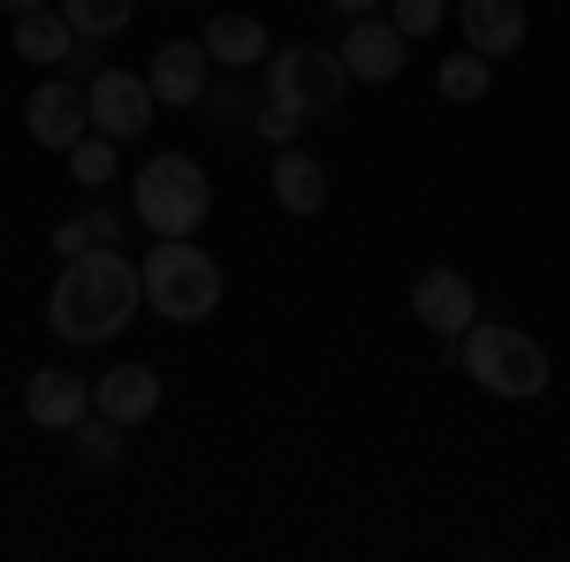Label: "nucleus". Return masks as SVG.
I'll use <instances>...</instances> for the list:
<instances>
[{"mask_svg": "<svg viewBox=\"0 0 570 562\" xmlns=\"http://www.w3.org/2000/svg\"><path fill=\"white\" fill-rule=\"evenodd\" d=\"M69 175H77L85 190L115 183V137H107V130H85L77 145H69Z\"/></svg>", "mask_w": 570, "mask_h": 562, "instance_id": "obj_19", "label": "nucleus"}, {"mask_svg": "<svg viewBox=\"0 0 570 562\" xmlns=\"http://www.w3.org/2000/svg\"><path fill=\"white\" fill-rule=\"evenodd\" d=\"M91 411H107L115 426H145L160 411V373L153 365H115L107 381H91Z\"/></svg>", "mask_w": 570, "mask_h": 562, "instance_id": "obj_13", "label": "nucleus"}, {"mask_svg": "<svg viewBox=\"0 0 570 562\" xmlns=\"http://www.w3.org/2000/svg\"><path fill=\"white\" fill-rule=\"evenodd\" d=\"M130 198H137L130 206L137 228H153V236H198L206 214H214V183H206V168L190 152H153L137 168Z\"/></svg>", "mask_w": 570, "mask_h": 562, "instance_id": "obj_3", "label": "nucleus"}, {"mask_svg": "<svg viewBox=\"0 0 570 562\" xmlns=\"http://www.w3.org/2000/svg\"><path fill=\"white\" fill-rule=\"evenodd\" d=\"M327 8H343V16H373L381 0H327Z\"/></svg>", "mask_w": 570, "mask_h": 562, "instance_id": "obj_24", "label": "nucleus"}, {"mask_svg": "<svg viewBox=\"0 0 570 562\" xmlns=\"http://www.w3.org/2000/svg\"><path fill=\"white\" fill-rule=\"evenodd\" d=\"M252 122H259V137H266V145H289V137L305 130L312 115H305V107H289L282 91H266V99H259V115H252Z\"/></svg>", "mask_w": 570, "mask_h": 562, "instance_id": "obj_22", "label": "nucleus"}, {"mask_svg": "<svg viewBox=\"0 0 570 562\" xmlns=\"http://www.w3.org/2000/svg\"><path fill=\"white\" fill-rule=\"evenodd\" d=\"M456 31L472 53L502 61V53L525 46V0H456Z\"/></svg>", "mask_w": 570, "mask_h": 562, "instance_id": "obj_11", "label": "nucleus"}, {"mask_svg": "<svg viewBox=\"0 0 570 562\" xmlns=\"http://www.w3.org/2000/svg\"><path fill=\"white\" fill-rule=\"evenodd\" d=\"M23 130L39 137V145H77V137L91 130V99H85V85L77 77H61V85H39L31 99H23Z\"/></svg>", "mask_w": 570, "mask_h": 562, "instance_id": "obj_9", "label": "nucleus"}, {"mask_svg": "<svg viewBox=\"0 0 570 562\" xmlns=\"http://www.w3.org/2000/svg\"><path fill=\"white\" fill-rule=\"evenodd\" d=\"M456 365L487 395H502V403H532V395L548 388V349L532 343L525 327H510V319H472L456 335Z\"/></svg>", "mask_w": 570, "mask_h": 562, "instance_id": "obj_2", "label": "nucleus"}, {"mask_svg": "<svg viewBox=\"0 0 570 562\" xmlns=\"http://www.w3.org/2000/svg\"><path fill=\"white\" fill-rule=\"evenodd\" d=\"M23 418L46 426V433H77L91 418V381H85V373H61V365L31 373V388H23Z\"/></svg>", "mask_w": 570, "mask_h": 562, "instance_id": "obj_10", "label": "nucleus"}, {"mask_svg": "<svg viewBox=\"0 0 570 562\" xmlns=\"http://www.w3.org/2000/svg\"><path fill=\"white\" fill-rule=\"evenodd\" d=\"M206 69H214L206 39H168L153 53V99L160 107H198L206 99Z\"/></svg>", "mask_w": 570, "mask_h": 562, "instance_id": "obj_12", "label": "nucleus"}, {"mask_svg": "<svg viewBox=\"0 0 570 562\" xmlns=\"http://www.w3.org/2000/svg\"><path fill=\"white\" fill-rule=\"evenodd\" d=\"M0 8H8V16H23V8H46V0H0Z\"/></svg>", "mask_w": 570, "mask_h": 562, "instance_id": "obj_25", "label": "nucleus"}, {"mask_svg": "<svg viewBox=\"0 0 570 562\" xmlns=\"http://www.w3.org/2000/svg\"><path fill=\"white\" fill-rule=\"evenodd\" d=\"M91 99V130H107L115 145H130V137L153 130V115H160V99H153V77H137V69H99L85 85Z\"/></svg>", "mask_w": 570, "mask_h": 562, "instance_id": "obj_6", "label": "nucleus"}, {"mask_svg": "<svg viewBox=\"0 0 570 562\" xmlns=\"http://www.w3.org/2000/svg\"><path fill=\"white\" fill-rule=\"evenodd\" d=\"M403 53H411V39L395 31V16L381 23V8L357 16L351 31H343V69H351L357 85H395L403 77Z\"/></svg>", "mask_w": 570, "mask_h": 562, "instance_id": "obj_8", "label": "nucleus"}, {"mask_svg": "<svg viewBox=\"0 0 570 562\" xmlns=\"http://www.w3.org/2000/svg\"><path fill=\"white\" fill-rule=\"evenodd\" d=\"M389 16H395V31H403V39H434L441 23H449V0H395Z\"/></svg>", "mask_w": 570, "mask_h": 562, "instance_id": "obj_23", "label": "nucleus"}, {"mask_svg": "<svg viewBox=\"0 0 570 562\" xmlns=\"http://www.w3.org/2000/svg\"><path fill=\"white\" fill-rule=\"evenodd\" d=\"M91 244H122V214H77V220L53 228V252H61V259H77Z\"/></svg>", "mask_w": 570, "mask_h": 562, "instance_id": "obj_18", "label": "nucleus"}, {"mask_svg": "<svg viewBox=\"0 0 570 562\" xmlns=\"http://www.w3.org/2000/svg\"><path fill=\"white\" fill-rule=\"evenodd\" d=\"M145 304L168 319V327H206L220 304V266L190 244V236H160L145 252Z\"/></svg>", "mask_w": 570, "mask_h": 562, "instance_id": "obj_4", "label": "nucleus"}, {"mask_svg": "<svg viewBox=\"0 0 570 562\" xmlns=\"http://www.w3.org/2000/svg\"><path fill=\"white\" fill-rule=\"evenodd\" d=\"M61 16L77 23V39H115L137 16V0H61Z\"/></svg>", "mask_w": 570, "mask_h": 562, "instance_id": "obj_17", "label": "nucleus"}, {"mask_svg": "<svg viewBox=\"0 0 570 562\" xmlns=\"http://www.w3.org/2000/svg\"><path fill=\"white\" fill-rule=\"evenodd\" d=\"M16 53L39 61V69H53V61L77 53V23H69L61 8H23V16H16Z\"/></svg>", "mask_w": 570, "mask_h": 562, "instance_id": "obj_15", "label": "nucleus"}, {"mask_svg": "<svg viewBox=\"0 0 570 562\" xmlns=\"http://www.w3.org/2000/svg\"><path fill=\"white\" fill-rule=\"evenodd\" d=\"M411 312H419V327H434L441 343H456V335L480 319V297H472V282H464L456 266H426V274L411 282Z\"/></svg>", "mask_w": 570, "mask_h": 562, "instance_id": "obj_7", "label": "nucleus"}, {"mask_svg": "<svg viewBox=\"0 0 570 562\" xmlns=\"http://www.w3.org/2000/svg\"><path fill=\"white\" fill-rule=\"evenodd\" d=\"M266 91H282V99L305 107V115H335L343 91H351V69H343V53H327V46H282V53L266 61Z\"/></svg>", "mask_w": 570, "mask_h": 562, "instance_id": "obj_5", "label": "nucleus"}, {"mask_svg": "<svg viewBox=\"0 0 570 562\" xmlns=\"http://www.w3.org/2000/svg\"><path fill=\"white\" fill-rule=\"evenodd\" d=\"M206 53H214V69H252V61H266V23L228 8V16L206 23Z\"/></svg>", "mask_w": 570, "mask_h": 562, "instance_id": "obj_16", "label": "nucleus"}, {"mask_svg": "<svg viewBox=\"0 0 570 562\" xmlns=\"http://www.w3.org/2000/svg\"><path fill=\"white\" fill-rule=\"evenodd\" d=\"M266 183H274V206H282V214H297V220H312L320 206H327V168H320L312 152H297V145H282V152H274Z\"/></svg>", "mask_w": 570, "mask_h": 562, "instance_id": "obj_14", "label": "nucleus"}, {"mask_svg": "<svg viewBox=\"0 0 570 562\" xmlns=\"http://www.w3.org/2000/svg\"><path fill=\"white\" fill-rule=\"evenodd\" d=\"M137 304H145V266L122 259V244H91L77 259H61L46 319H53L61 343H115Z\"/></svg>", "mask_w": 570, "mask_h": 562, "instance_id": "obj_1", "label": "nucleus"}, {"mask_svg": "<svg viewBox=\"0 0 570 562\" xmlns=\"http://www.w3.org/2000/svg\"><path fill=\"white\" fill-rule=\"evenodd\" d=\"M77 456H85L91 472H115V464H122V426H115L107 411H91L85 426H77Z\"/></svg>", "mask_w": 570, "mask_h": 562, "instance_id": "obj_20", "label": "nucleus"}, {"mask_svg": "<svg viewBox=\"0 0 570 562\" xmlns=\"http://www.w3.org/2000/svg\"><path fill=\"white\" fill-rule=\"evenodd\" d=\"M434 85H441V99H456V107L487 99V53H456V61H441Z\"/></svg>", "mask_w": 570, "mask_h": 562, "instance_id": "obj_21", "label": "nucleus"}]
</instances>
